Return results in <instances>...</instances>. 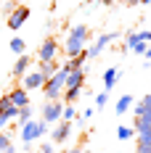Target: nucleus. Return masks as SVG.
Listing matches in <instances>:
<instances>
[{"mask_svg":"<svg viewBox=\"0 0 151 153\" xmlns=\"http://www.w3.org/2000/svg\"><path fill=\"white\" fill-rule=\"evenodd\" d=\"M66 69L64 66H59L56 71H53V76L50 79H45V85H43V95H45V100H59L61 92H64V87H66Z\"/></svg>","mask_w":151,"mask_h":153,"instance_id":"1","label":"nucleus"},{"mask_svg":"<svg viewBox=\"0 0 151 153\" xmlns=\"http://www.w3.org/2000/svg\"><path fill=\"white\" fill-rule=\"evenodd\" d=\"M48 129H50V124L29 119L27 124H21V140H24V143H35V140H40V137H43Z\"/></svg>","mask_w":151,"mask_h":153,"instance_id":"2","label":"nucleus"},{"mask_svg":"<svg viewBox=\"0 0 151 153\" xmlns=\"http://www.w3.org/2000/svg\"><path fill=\"white\" fill-rule=\"evenodd\" d=\"M61 111H64V103L61 100H45V106H43V122L45 124L61 122Z\"/></svg>","mask_w":151,"mask_h":153,"instance_id":"3","label":"nucleus"},{"mask_svg":"<svg viewBox=\"0 0 151 153\" xmlns=\"http://www.w3.org/2000/svg\"><path fill=\"white\" fill-rule=\"evenodd\" d=\"M111 40H117V32H109V34H101L90 48H85V58H95V56H101V50H104Z\"/></svg>","mask_w":151,"mask_h":153,"instance_id":"4","label":"nucleus"},{"mask_svg":"<svg viewBox=\"0 0 151 153\" xmlns=\"http://www.w3.org/2000/svg\"><path fill=\"white\" fill-rule=\"evenodd\" d=\"M56 56H59V42L53 37H45L43 45H40V50H37V58L40 61H56Z\"/></svg>","mask_w":151,"mask_h":153,"instance_id":"5","label":"nucleus"},{"mask_svg":"<svg viewBox=\"0 0 151 153\" xmlns=\"http://www.w3.org/2000/svg\"><path fill=\"white\" fill-rule=\"evenodd\" d=\"M27 19H29V8H27V5H16L14 13L8 16V29L19 32L21 27H24V21H27Z\"/></svg>","mask_w":151,"mask_h":153,"instance_id":"6","label":"nucleus"},{"mask_svg":"<svg viewBox=\"0 0 151 153\" xmlns=\"http://www.w3.org/2000/svg\"><path fill=\"white\" fill-rule=\"evenodd\" d=\"M72 135V122H61L56 127H50V143L56 145V143H66Z\"/></svg>","mask_w":151,"mask_h":153,"instance_id":"7","label":"nucleus"},{"mask_svg":"<svg viewBox=\"0 0 151 153\" xmlns=\"http://www.w3.org/2000/svg\"><path fill=\"white\" fill-rule=\"evenodd\" d=\"M85 42H88V40L69 34V37H66V58H74V56H80V53L85 50Z\"/></svg>","mask_w":151,"mask_h":153,"instance_id":"8","label":"nucleus"},{"mask_svg":"<svg viewBox=\"0 0 151 153\" xmlns=\"http://www.w3.org/2000/svg\"><path fill=\"white\" fill-rule=\"evenodd\" d=\"M8 98H11V103H14L16 108H24V106H29V90H24L21 85H19V87H14V90L8 92Z\"/></svg>","mask_w":151,"mask_h":153,"instance_id":"9","label":"nucleus"},{"mask_svg":"<svg viewBox=\"0 0 151 153\" xmlns=\"http://www.w3.org/2000/svg\"><path fill=\"white\" fill-rule=\"evenodd\" d=\"M43 85H45L43 74H40V71H29V74L24 76V85H21V87H24V90H40Z\"/></svg>","mask_w":151,"mask_h":153,"instance_id":"10","label":"nucleus"},{"mask_svg":"<svg viewBox=\"0 0 151 153\" xmlns=\"http://www.w3.org/2000/svg\"><path fill=\"white\" fill-rule=\"evenodd\" d=\"M29 63H32V58H29V56H27V53H21V56L16 58L14 69H11V71H14V76H24V74H27V71H29Z\"/></svg>","mask_w":151,"mask_h":153,"instance_id":"11","label":"nucleus"},{"mask_svg":"<svg viewBox=\"0 0 151 153\" xmlns=\"http://www.w3.org/2000/svg\"><path fill=\"white\" fill-rule=\"evenodd\" d=\"M66 87H85V69H74L66 74Z\"/></svg>","mask_w":151,"mask_h":153,"instance_id":"12","label":"nucleus"},{"mask_svg":"<svg viewBox=\"0 0 151 153\" xmlns=\"http://www.w3.org/2000/svg\"><path fill=\"white\" fill-rule=\"evenodd\" d=\"M117 76H119V71H117L114 66H111V69H106V71H104V87H106V92H109L111 87H114V85H117Z\"/></svg>","mask_w":151,"mask_h":153,"instance_id":"13","label":"nucleus"},{"mask_svg":"<svg viewBox=\"0 0 151 153\" xmlns=\"http://www.w3.org/2000/svg\"><path fill=\"white\" fill-rule=\"evenodd\" d=\"M85 92V87H64V92H61V98L66 100V103H74L77 98Z\"/></svg>","mask_w":151,"mask_h":153,"instance_id":"14","label":"nucleus"},{"mask_svg":"<svg viewBox=\"0 0 151 153\" xmlns=\"http://www.w3.org/2000/svg\"><path fill=\"white\" fill-rule=\"evenodd\" d=\"M56 69H59V63H56V61H40V69H37V71L43 74V79H50Z\"/></svg>","mask_w":151,"mask_h":153,"instance_id":"15","label":"nucleus"},{"mask_svg":"<svg viewBox=\"0 0 151 153\" xmlns=\"http://www.w3.org/2000/svg\"><path fill=\"white\" fill-rule=\"evenodd\" d=\"M130 106H133V98H130V95H122L119 100H117V106H114V111L122 116V114H127V108H130Z\"/></svg>","mask_w":151,"mask_h":153,"instance_id":"16","label":"nucleus"},{"mask_svg":"<svg viewBox=\"0 0 151 153\" xmlns=\"http://www.w3.org/2000/svg\"><path fill=\"white\" fill-rule=\"evenodd\" d=\"M117 137H119L122 143H127V140L135 137V129H133V127H117Z\"/></svg>","mask_w":151,"mask_h":153,"instance_id":"17","label":"nucleus"},{"mask_svg":"<svg viewBox=\"0 0 151 153\" xmlns=\"http://www.w3.org/2000/svg\"><path fill=\"white\" fill-rule=\"evenodd\" d=\"M11 50H14L16 56H21V53H27V42H24L21 37H14V40H11Z\"/></svg>","mask_w":151,"mask_h":153,"instance_id":"18","label":"nucleus"},{"mask_svg":"<svg viewBox=\"0 0 151 153\" xmlns=\"http://www.w3.org/2000/svg\"><path fill=\"white\" fill-rule=\"evenodd\" d=\"M146 111H151V95H146L140 103L135 106V116H140V114H146Z\"/></svg>","mask_w":151,"mask_h":153,"instance_id":"19","label":"nucleus"},{"mask_svg":"<svg viewBox=\"0 0 151 153\" xmlns=\"http://www.w3.org/2000/svg\"><path fill=\"white\" fill-rule=\"evenodd\" d=\"M74 116H77V111H74L72 106H66V103H64V111H61V122H72Z\"/></svg>","mask_w":151,"mask_h":153,"instance_id":"20","label":"nucleus"},{"mask_svg":"<svg viewBox=\"0 0 151 153\" xmlns=\"http://www.w3.org/2000/svg\"><path fill=\"white\" fill-rule=\"evenodd\" d=\"M29 119H32V108H29V106L19 108V122H21V124H27Z\"/></svg>","mask_w":151,"mask_h":153,"instance_id":"21","label":"nucleus"},{"mask_svg":"<svg viewBox=\"0 0 151 153\" xmlns=\"http://www.w3.org/2000/svg\"><path fill=\"white\" fill-rule=\"evenodd\" d=\"M8 145H11V135H8V132H5V129H3V132H0V153L5 151V148H8Z\"/></svg>","mask_w":151,"mask_h":153,"instance_id":"22","label":"nucleus"},{"mask_svg":"<svg viewBox=\"0 0 151 153\" xmlns=\"http://www.w3.org/2000/svg\"><path fill=\"white\" fill-rule=\"evenodd\" d=\"M135 137H138V143H143V145H151V129H149V132H138Z\"/></svg>","mask_w":151,"mask_h":153,"instance_id":"23","label":"nucleus"},{"mask_svg":"<svg viewBox=\"0 0 151 153\" xmlns=\"http://www.w3.org/2000/svg\"><path fill=\"white\" fill-rule=\"evenodd\" d=\"M11 106H14V103H11V98H8V95H3V98H0V114H5Z\"/></svg>","mask_w":151,"mask_h":153,"instance_id":"24","label":"nucleus"},{"mask_svg":"<svg viewBox=\"0 0 151 153\" xmlns=\"http://www.w3.org/2000/svg\"><path fill=\"white\" fill-rule=\"evenodd\" d=\"M146 48H149V45H146V42L140 40V42H135V45L130 48V50H133V53H138V56H143V53H146Z\"/></svg>","mask_w":151,"mask_h":153,"instance_id":"25","label":"nucleus"},{"mask_svg":"<svg viewBox=\"0 0 151 153\" xmlns=\"http://www.w3.org/2000/svg\"><path fill=\"white\" fill-rule=\"evenodd\" d=\"M40 153H56V145L53 143H43L40 145Z\"/></svg>","mask_w":151,"mask_h":153,"instance_id":"26","label":"nucleus"},{"mask_svg":"<svg viewBox=\"0 0 151 153\" xmlns=\"http://www.w3.org/2000/svg\"><path fill=\"white\" fill-rule=\"evenodd\" d=\"M14 8H16V3H14V0H8V3L3 5V13H5V16H11V13H14Z\"/></svg>","mask_w":151,"mask_h":153,"instance_id":"27","label":"nucleus"},{"mask_svg":"<svg viewBox=\"0 0 151 153\" xmlns=\"http://www.w3.org/2000/svg\"><path fill=\"white\" fill-rule=\"evenodd\" d=\"M135 153H151V145H143V143H138Z\"/></svg>","mask_w":151,"mask_h":153,"instance_id":"28","label":"nucleus"},{"mask_svg":"<svg viewBox=\"0 0 151 153\" xmlns=\"http://www.w3.org/2000/svg\"><path fill=\"white\" fill-rule=\"evenodd\" d=\"M8 124H11V122H8V116H3V114H0V132H3Z\"/></svg>","mask_w":151,"mask_h":153,"instance_id":"29","label":"nucleus"},{"mask_svg":"<svg viewBox=\"0 0 151 153\" xmlns=\"http://www.w3.org/2000/svg\"><path fill=\"white\" fill-rule=\"evenodd\" d=\"M95 103H98V106H104V103H106V92H101V95H95Z\"/></svg>","mask_w":151,"mask_h":153,"instance_id":"30","label":"nucleus"},{"mask_svg":"<svg viewBox=\"0 0 151 153\" xmlns=\"http://www.w3.org/2000/svg\"><path fill=\"white\" fill-rule=\"evenodd\" d=\"M138 34H140V40H143V42H149V40H151V32H138Z\"/></svg>","mask_w":151,"mask_h":153,"instance_id":"31","label":"nucleus"},{"mask_svg":"<svg viewBox=\"0 0 151 153\" xmlns=\"http://www.w3.org/2000/svg\"><path fill=\"white\" fill-rule=\"evenodd\" d=\"M3 153H16V148H14V145H8V148H5Z\"/></svg>","mask_w":151,"mask_h":153,"instance_id":"32","label":"nucleus"},{"mask_svg":"<svg viewBox=\"0 0 151 153\" xmlns=\"http://www.w3.org/2000/svg\"><path fill=\"white\" fill-rule=\"evenodd\" d=\"M143 56H146V58H149V61H151V45L146 48V53H143Z\"/></svg>","mask_w":151,"mask_h":153,"instance_id":"33","label":"nucleus"},{"mask_svg":"<svg viewBox=\"0 0 151 153\" xmlns=\"http://www.w3.org/2000/svg\"><path fill=\"white\" fill-rule=\"evenodd\" d=\"M66 153H82V148H69Z\"/></svg>","mask_w":151,"mask_h":153,"instance_id":"34","label":"nucleus"},{"mask_svg":"<svg viewBox=\"0 0 151 153\" xmlns=\"http://www.w3.org/2000/svg\"><path fill=\"white\" fill-rule=\"evenodd\" d=\"M127 3H130V5H135V3H140V0H127Z\"/></svg>","mask_w":151,"mask_h":153,"instance_id":"35","label":"nucleus"},{"mask_svg":"<svg viewBox=\"0 0 151 153\" xmlns=\"http://www.w3.org/2000/svg\"><path fill=\"white\" fill-rule=\"evenodd\" d=\"M140 3H143V5H151V0H140Z\"/></svg>","mask_w":151,"mask_h":153,"instance_id":"36","label":"nucleus"},{"mask_svg":"<svg viewBox=\"0 0 151 153\" xmlns=\"http://www.w3.org/2000/svg\"><path fill=\"white\" fill-rule=\"evenodd\" d=\"M82 153H90V151H82Z\"/></svg>","mask_w":151,"mask_h":153,"instance_id":"37","label":"nucleus"},{"mask_svg":"<svg viewBox=\"0 0 151 153\" xmlns=\"http://www.w3.org/2000/svg\"><path fill=\"white\" fill-rule=\"evenodd\" d=\"M24 153H32V151H24Z\"/></svg>","mask_w":151,"mask_h":153,"instance_id":"38","label":"nucleus"},{"mask_svg":"<svg viewBox=\"0 0 151 153\" xmlns=\"http://www.w3.org/2000/svg\"><path fill=\"white\" fill-rule=\"evenodd\" d=\"M61 153H66V151H61Z\"/></svg>","mask_w":151,"mask_h":153,"instance_id":"39","label":"nucleus"},{"mask_svg":"<svg viewBox=\"0 0 151 153\" xmlns=\"http://www.w3.org/2000/svg\"><path fill=\"white\" fill-rule=\"evenodd\" d=\"M149 95H151V92H149Z\"/></svg>","mask_w":151,"mask_h":153,"instance_id":"40","label":"nucleus"}]
</instances>
